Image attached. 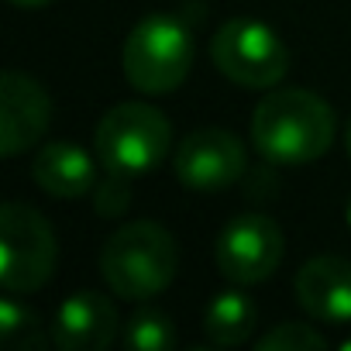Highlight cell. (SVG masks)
<instances>
[{
    "mask_svg": "<svg viewBox=\"0 0 351 351\" xmlns=\"http://www.w3.org/2000/svg\"><path fill=\"white\" fill-rule=\"evenodd\" d=\"M252 141L276 165L317 162L334 141V110L310 90H276L252 114Z\"/></svg>",
    "mask_w": 351,
    "mask_h": 351,
    "instance_id": "obj_1",
    "label": "cell"
},
{
    "mask_svg": "<svg viewBox=\"0 0 351 351\" xmlns=\"http://www.w3.org/2000/svg\"><path fill=\"white\" fill-rule=\"evenodd\" d=\"M180 269V248L155 221L117 228L100 252V276L121 300H152Z\"/></svg>",
    "mask_w": 351,
    "mask_h": 351,
    "instance_id": "obj_2",
    "label": "cell"
},
{
    "mask_svg": "<svg viewBox=\"0 0 351 351\" xmlns=\"http://www.w3.org/2000/svg\"><path fill=\"white\" fill-rule=\"evenodd\" d=\"M124 76L141 93H169L183 86L193 69V35L172 14H148L141 18L121 52Z\"/></svg>",
    "mask_w": 351,
    "mask_h": 351,
    "instance_id": "obj_3",
    "label": "cell"
},
{
    "mask_svg": "<svg viewBox=\"0 0 351 351\" xmlns=\"http://www.w3.org/2000/svg\"><path fill=\"white\" fill-rule=\"evenodd\" d=\"M169 117L152 104H117L110 107L93 134L97 158L107 172L141 176L152 172L169 152Z\"/></svg>",
    "mask_w": 351,
    "mask_h": 351,
    "instance_id": "obj_4",
    "label": "cell"
},
{
    "mask_svg": "<svg viewBox=\"0 0 351 351\" xmlns=\"http://www.w3.org/2000/svg\"><path fill=\"white\" fill-rule=\"evenodd\" d=\"M210 59L224 80L245 90H269L289 69V49L269 25L255 18L224 21L210 38Z\"/></svg>",
    "mask_w": 351,
    "mask_h": 351,
    "instance_id": "obj_5",
    "label": "cell"
},
{
    "mask_svg": "<svg viewBox=\"0 0 351 351\" xmlns=\"http://www.w3.org/2000/svg\"><path fill=\"white\" fill-rule=\"evenodd\" d=\"M59 258L56 231L28 204H4L0 210V282L8 293H35L49 282Z\"/></svg>",
    "mask_w": 351,
    "mask_h": 351,
    "instance_id": "obj_6",
    "label": "cell"
},
{
    "mask_svg": "<svg viewBox=\"0 0 351 351\" xmlns=\"http://www.w3.org/2000/svg\"><path fill=\"white\" fill-rule=\"evenodd\" d=\"M214 258L234 286L265 282L282 262V231L265 214H238L217 234Z\"/></svg>",
    "mask_w": 351,
    "mask_h": 351,
    "instance_id": "obj_7",
    "label": "cell"
},
{
    "mask_svg": "<svg viewBox=\"0 0 351 351\" xmlns=\"http://www.w3.org/2000/svg\"><path fill=\"white\" fill-rule=\"evenodd\" d=\"M172 169L186 190L221 193L245 176L248 155H245V145L238 134H231L224 128H200L180 141Z\"/></svg>",
    "mask_w": 351,
    "mask_h": 351,
    "instance_id": "obj_8",
    "label": "cell"
},
{
    "mask_svg": "<svg viewBox=\"0 0 351 351\" xmlns=\"http://www.w3.org/2000/svg\"><path fill=\"white\" fill-rule=\"evenodd\" d=\"M52 124V100L28 73H4L0 80V152L8 158L32 148Z\"/></svg>",
    "mask_w": 351,
    "mask_h": 351,
    "instance_id": "obj_9",
    "label": "cell"
},
{
    "mask_svg": "<svg viewBox=\"0 0 351 351\" xmlns=\"http://www.w3.org/2000/svg\"><path fill=\"white\" fill-rule=\"evenodd\" d=\"M296 300L320 324H351V262L341 255H317L296 272Z\"/></svg>",
    "mask_w": 351,
    "mask_h": 351,
    "instance_id": "obj_10",
    "label": "cell"
},
{
    "mask_svg": "<svg viewBox=\"0 0 351 351\" xmlns=\"http://www.w3.org/2000/svg\"><path fill=\"white\" fill-rule=\"evenodd\" d=\"M114 334H117V310L107 296L93 289L73 293L59 306L52 327V341L62 351H100L114 341Z\"/></svg>",
    "mask_w": 351,
    "mask_h": 351,
    "instance_id": "obj_11",
    "label": "cell"
},
{
    "mask_svg": "<svg viewBox=\"0 0 351 351\" xmlns=\"http://www.w3.org/2000/svg\"><path fill=\"white\" fill-rule=\"evenodd\" d=\"M32 176H35L38 190H45L49 197H59V200H76L97 186L93 158L80 145H69V141L45 145L32 162Z\"/></svg>",
    "mask_w": 351,
    "mask_h": 351,
    "instance_id": "obj_12",
    "label": "cell"
},
{
    "mask_svg": "<svg viewBox=\"0 0 351 351\" xmlns=\"http://www.w3.org/2000/svg\"><path fill=\"white\" fill-rule=\"evenodd\" d=\"M255 317H258V310L241 289H224L210 300V306L204 313V334L217 348H234L252 337Z\"/></svg>",
    "mask_w": 351,
    "mask_h": 351,
    "instance_id": "obj_13",
    "label": "cell"
},
{
    "mask_svg": "<svg viewBox=\"0 0 351 351\" xmlns=\"http://www.w3.org/2000/svg\"><path fill=\"white\" fill-rule=\"evenodd\" d=\"M124 344L131 351H169L176 344L172 320L158 310H138L124 327Z\"/></svg>",
    "mask_w": 351,
    "mask_h": 351,
    "instance_id": "obj_14",
    "label": "cell"
},
{
    "mask_svg": "<svg viewBox=\"0 0 351 351\" xmlns=\"http://www.w3.org/2000/svg\"><path fill=\"white\" fill-rule=\"evenodd\" d=\"M0 334L14 351H35L49 344V337L38 330V317L28 306L14 303L11 296L0 303Z\"/></svg>",
    "mask_w": 351,
    "mask_h": 351,
    "instance_id": "obj_15",
    "label": "cell"
},
{
    "mask_svg": "<svg viewBox=\"0 0 351 351\" xmlns=\"http://www.w3.org/2000/svg\"><path fill=\"white\" fill-rule=\"evenodd\" d=\"M306 348H327L324 334H317L306 324L286 320L279 327H272L265 337H258V351H306Z\"/></svg>",
    "mask_w": 351,
    "mask_h": 351,
    "instance_id": "obj_16",
    "label": "cell"
},
{
    "mask_svg": "<svg viewBox=\"0 0 351 351\" xmlns=\"http://www.w3.org/2000/svg\"><path fill=\"white\" fill-rule=\"evenodd\" d=\"M131 176H121V172H107V180L100 186H93V207L100 217H117L128 210L131 204Z\"/></svg>",
    "mask_w": 351,
    "mask_h": 351,
    "instance_id": "obj_17",
    "label": "cell"
},
{
    "mask_svg": "<svg viewBox=\"0 0 351 351\" xmlns=\"http://www.w3.org/2000/svg\"><path fill=\"white\" fill-rule=\"evenodd\" d=\"M14 8H45V4H52V0H11Z\"/></svg>",
    "mask_w": 351,
    "mask_h": 351,
    "instance_id": "obj_18",
    "label": "cell"
},
{
    "mask_svg": "<svg viewBox=\"0 0 351 351\" xmlns=\"http://www.w3.org/2000/svg\"><path fill=\"white\" fill-rule=\"evenodd\" d=\"M344 145H348V155H351V121H348V128H344Z\"/></svg>",
    "mask_w": 351,
    "mask_h": 351,
    "instance_id": "obj_19",
    "label": "cell"
},
{
    "mask_svg": "<svg viewBox=\"0 0 351 351\" xmlns=\"http://www.w3.org/2000/svg\"><path fill=\"white\" fill-rule=\"evenodd\" d=\"M348 224H351V204H348Z\"/></svg>",
    "mask_w": 351,
    "mask_h": 351,
    "instance_id": "obj_20",
    "label": "cell"
},
{
    "mask_svg": "<svg viewBox=\"0 0 351 351\" xmlns=\"http://www.w3.org/2000/svg\"><path fill=\"white\" fill-rule=\"evenodd\" d=\"M344 348H348V351H351V341H344Z\"/></svg>",
    "mask_w": 351,
    "mask_h": 351,
    "instance_id": "obj_21",
    "label": "cell"
}]
</instances>
